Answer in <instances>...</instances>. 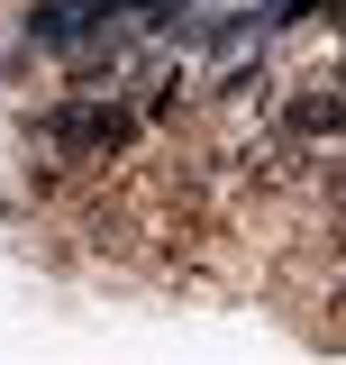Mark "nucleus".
<instances>
[{"instance_id": "obj_2", "label": "nucleus", "mask_w": 346, "mask_h": 365, "mask_svg": "<svg viewBox=\"0 0 346 365\" xmlns=\"http://www.w3.org/2000/svg\"><path fill=\"white\" fill-rule=\"evenodd\" d=\"M337 0H273V28H328Z\"/></svg>"}, {"instance_id": "obj_1", "label": "nucleus", "mask_w": 346, "mask_h": 365, "mask_svg": "<svg viewBox=\"0 0 346 365\" xmlns=\"http://www.w3.org/2000/svg\"><path fill=\"white\" fill-rule=\"evenodd\" d=\"M337 119H346V101H337V83H310V91H292L283 101V137H337Z\"/></svg>"}]
</instances>
